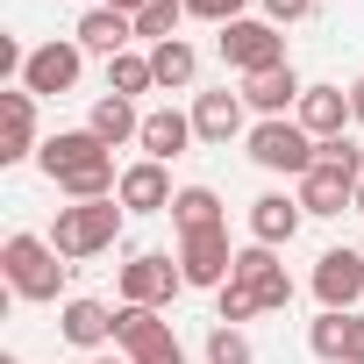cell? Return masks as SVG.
Wrapping results in <instances>:
<instances>
[{
  "label": "cell",
  "mask_w": 364,
  "mask_h": 364,
  "mask_svg": "<svg viewBox=\"0 0 364 364\" xmlns=\"http://www.w3.org/2000/svg\"><path fill=\"white\" fill-rule=\"evenodd\" d=\"M100 364H129V357H100Z\"/></svg>",
  "instance_id": "cell-35"
},
{
  "label": "cell",
  "mask_w": 364,
  "mask_h": 364,
  "mask_svg": "<svg viewBox=\"0 0 364 364\" xmlns=\"http://www.w3.org/2000/svg\"><path fill=\"white\" fill-rule=\"evenodd\" d=\"M357 215H364V178H357Z\"/></svg>",
  "instance_id": "cell-34"
},
{
  "label": "cell",
  "mask_w": 364,
  "mask_h": 364,
  "mask_svg": "<svg viewBox=\"0 0 364 364\" xmlns=\"http://www.w3.org/2000/svg\"><path fill=\"white\" fill-rule=\"evenodd\" d=\"M93 150H107L93 129H58L43 150H36V164H43V178H58V171H72V164H86Z\"/></svg>",
  "instance_id": "cell-19"
},
{
  "label": "cell",
  "mask_w": 364,
  "mask_h": 364,
  "mask_svg": "<svg viewBox=\"0 0 364 364\" xmlns=\"http://www.w3.org/2000/svg\"><path fill=\"white\" fill-rule=\"evenodd\" d=\"M293 122H300L314 143H328V136H350L357 114H350V93H343V86H307L300 107H293Z\"/></svg>",
  "instance_id": "cell-10"
},
{
  "label": "cell",
  "mask_w": 364,
  "mask_h": 364,
  "mask_svg": "<svg viewBox=\"0 0 364 364\" xmlns=\"http://www.w3.org/2000/svg\"><path fill=\"white\" fill-rule=\"evenodd\" d=\"M178 293H186V272H178V257L143 250V257L122 264V307H157V314H164Z\"/></svg>",
  "instance_id": "cell-4"
},
{
  "label": "cell",
  "mask_w": 364,
  "mask_h": 364,
  "mask_svg": "<svg viewBox=\"0 0 364 364\" xmlns=\"http://www.w3.org/2000/svg\"><path fill=\"white\" fill-rule=\"evenodd\" d=\"M300 222H307V208L286 200V193H257L250 200V243H264V250H286L300 236Z\"/></svg>",
  "instance_id": "cell-13"
},
{
  "label": "cell",
  "mask_w": 364,
  "mask_h": 364,
  "mask_svg": "<svg viewBox=\"0 0 364 364\" xmlns=\"http://www.w3.org/2000/svg\"><path fill=\"white\" fill-rule=\"evenodd\" d=\"M114 200H122L129 215H171V200H178V193H171L164 164H157V157H143V164H129V171H122V193H114Z\"/></svg>",
  "instance_id": "cell-14"
},
{
  "label": "cell",
  "mask_w": 364,
  "mask_h": 364,
  "mask_svg": "<svg viewBox=\"0 0 364 364\" xmlns=\"http://www.w3.org/2000/svg\"><path fill=\"white\" fill-rule=\"evenodd\" d=\"M215 314H222V321L236 328V321H257V314H264V300H257L250 286H236V279H229V286L215 293Z\"/></svg>",
  "instance_id": "cell-26"
},
{
  "label": "cell",
  "mask_w": 364,
  "mask_h": 364,
  "mask_svg": "<svg viewBox=\"0 0 364 364\" xmlns=\"http://www.w3.org/2000/svg\"><path fill=\"white\" fill-rule=\"evenodd\" d=\"M243 150H250V164H257V171H293V178H307L321 143H314L293 114H279V122H257V129L243 136Z\"/></svg>",
  "instance_id": "cell-3"
},
{
  "label": "cell",
  "mask_w": 364,
  "mask_h": 364,
  "mask_svg": "<svg viewBox=\"0 0 364 364\" xmlns=\"http://www.w3.org/2000/svg\"><path fill=\"white\" fill-rule=\"evenodd\" d=\"M178 15H186V0H150V8L136 15V36L157 50V43H171V36H178Z\"/></svg>",
  "instance_id": "cell-24"
},
{
  "label": "cell",
  "mask_w": 364,
  "mask_h": 364,
  "mask_svg": "<svg viewBox=\"0 0 364 364\" xmlns=\"http://www.w3.org/2000/svg\"><path fill=\"white\" fill-rule=\"evenodd\" d=\"M136 143H143V157L171 164L178 150L193 143V114H178V107H150V114H143V136H136Z\"/></svg>",
  "instance_id": "cell-16"
},
{
  "label": "cell",
  "mask_w": 364,
  "mask_h": 364,
  "mask_svg": "<svg viewBox=\"0 0 364 364\" xmlns=\"http://www.w3.org/2000/svg\"><path fill=\"white\" fill-rule=\"evenodd\" d=\"M122 215H129L122 200H72V208H58V222H50L58 257H100V250H114Z\"/></svg>",
  "instance_id": "cell-2"
},
{
  "label": "cell",
  "mask_w": 364,
  "mask_h": 364,
  "mask_svg": "<svg viewBox=\"0 0 364 364\" xmlns=\"http://www.w3.org/2000/svg\"><path fill=\"white\" fill-rule=\"evenodd\" d=\"M100 8H122V15H143V8H150V0H100Z\"/></svg>",
  "instance_id": "cell-32"
},
{
  "label": "cell",
  "mask_w": 364,
  "mask_h": 364,
  "mask_svg": "<svg viewBox=\"0 0 364 364\" xmlns=\"http://www.w3.org/2000/svg\"><path fill=\"white\" fill-rule=\"evenodd\" d=\"M0 364H22V357H0Z\"/></svg>",
  "instance_id": "cell-36"
},
{
  "label": "cell",
  "mask_w": 364,
  "mask_h": 364,
  "mask_svg": "<svg viewBox=\"0 0 364 364\" xmlns=\"http://www.w3.org/2000/svg\"><path fill=\"white\" fill-rule=\"evenodd\" d=\"M314 300L328 307V314H357V300H364V250H321L314 257Z\"/></svg>",
  "instance_id": "cell-6"
},
{
  "label": "cell",
  "mask_w": 364,
  "mask_h": 364,
  "mask_svg": "<svg viewBox=\"0 0 364 364\" xmlns=\"http://www.w3.org/2000/svg\"><path fill=\"white\" fill-rule=\"evenodd\" d=\"M279 272H286V264H279V250H264V243H243V250H236V286L264 293V286H272Z\"/></svg>",
  "instance_id": "cell-23"
},
{
  "label": "cell",
  "mask_w": 364,
  "mask_h": 364,
  "mask_svg": "<svg viewBox=\"0 0 364 364\" xmlns=\"http://www.w3.org/2000/svg\"><path fill=\"white\" fill-rule=\"evenodd\" d=\"M129 364H186V343H178L171 328H157L143 350H129Z\"/></svg>",
  "instance_id": "cell-28"
},
{
  "label": "cell",
  "mask_w": 364,
  "mask_h": 364,
  "mask_svg": "<svg viewBox=\"0 0 364 364\" xmlns=\"http://www.w3.org/2000/svg\"><path fill=\"white\" fill-rule=\"evenodd\" d=\"M186 15H200V22L229 29V22H243V0H186Z\"/></svg>",
  "instance_id": "cell-29"
},
{
  "label": "cell",
  "mask_w": 364,
  "mask_h": 364,
  "mask_svg": "<svg viewBox=\"0 0 364 364\" xmlns=\"http://www.w3.org/2000/svg\"><path fill=\"white\" fill-rule=\"evenodd\" d=\"M79 72H86V50H79V43H43V50H29L22 86H29L36 100H58V93L79 86Z\"/></svg>",
  "instance_id": "cell-8"
},
{
  "label": "cell",
  "mask_w": 364,
  "mask_h": 364,
  "mask_svg": "<svg viewBox=\"0 0 364 364\" xmlns=\"http://www.w3.org/2000/svg\"><path fill=\"white\" fill-rule=\"evenodd\" d=\"M314 15V0H264V22L272 29H286V22H307Z\"/></svg>",
  "instance_id": "cell-30"
},
{
  "label": "cell",
  "mask_w": 364,
  "mask_h": 364,
  "mask_svg": "<svg viewBox=\"0 0 364 364\" xmlns=\"http://www.w3.org/2000/svg\"><path fill=\"white\" fill-rule=\"evenodd\" d=\"M157 86V72H150V58H136V50H122V58H107V93H122V100H136V93H150Z\"/></svg>",
  "instance_id": "cell-22"
},
{
  "label": "cell",
  "mask_w": 364,
  "mask_h": 364,
  "mask_svg": "<svg viewBox=\"0 0 364 364\" xmlns=\"http://www.w3.org/2000/svg\"><path fill=\"white\" fill-rule=\"evenodd\" d=\"M86 129H93L107 150H122V143H136V136H143V114H136V100L100 93V100H93V114H86Z\"/></svg>",
  "instance_id": "cell-18"
},
{
  "label": "cell",
  "mask_w": 364,
  "mask_h": 364,
  "mask_svg": "<svg viewBox=\"0 0 364 364\" xmlns=\"http://www.w3.org/2000/svg\"><path fill=\"white\" fill-rule=\"evenodd\" d=\"M150 72H157V86H193V79H200V58H193L186 36H171V43L150 50Z\"/></svg>",
  "instance_id": "cell-21"
},
{
  "label": "cell",
  "mask_w": 364,
  "mask_h": 364,
  "mask_svg": "<svg viewBox=\"0 0 364 364\" xmlns=\"http://www.w3.org/2000/svg\"><path fill=\"white\" fill-rule=\"evenodd\" d=\"M72 43H79V50H100V58H122V50L136 43V15L100 8V0H93V8L79 15V29H72Z\"/></svg>",
  "instance_id": "cell-11"
},
{
  "label": "cell",
  "mask_w": 364,
  "mask_h": 364,
  "mask_svg": "<svg viewBox=\"0 0 364 364\" xmlns=\"http://www.w3.org/2000/svg\"><path fill=\"white\" fill-rule=\"evenodd\" d=\"M300 93H307V86H300V72H293V65H272V72L243 79V100H250L264 122H279L286 107H300Z\"/></svg>",
  "instance_id": "cell-15"
},
{
  "label": "cell",
  "mask_w": 364,
  "mask_h": 364,
  "mask_svg": "<svg viewBox=\"0 0 364 364\" xmlns=\"http://www.w3.org/2000/svg\"><path fill=\"white\" fill-rule=\"evenodd\" d=\"M208 364H257V350H250V336H243V328H229V321H222V328L208 336Z\"/></svg>",
  "instance_id": "cell-27"
},
{
  "label": "cell",
  "mask_w": 364,
  "mask_h": 364,
  "mask_svg": "<svg viewBox=\"0 0 364 364\" xmlns=\"http://www.w3.org/2000/svg\"><path fill=\"white\" fill-rule=\"evenodd\" d=\"M171 222H178V236H193V229H222V193H215V186H178Z\"/></svg>",
  "instance_id": "cell-20"
},
{
  "label": "cell",
  "mask_w": 364,
  "mask_h": 364,
  "mask_svg": "<svg viewBox=\"0 0 364 364\" xmlns=\"http://www.w3.org/2000/svg\"><path fill=\"white\" fill-rule=\"evenodd\" d=\"M350 114H357V122H364V79H357V86H350Z\"/></svg>",
  "instance_id": "cell-33"
},
{
  "label": "cell",
  "mask_w": 364,
  "mask_h": 364,
  "mask_svg": "<svg viewBox=\"0 0 364 364\" xmlns=\"http://www.w3.org/2000/svg\"><path fill=\"white\" fill-rule=\"evenodd\" d=\"M343 364H364V307H357L350 328H343Z\"/></svg>",
  "instance_id": "cell-31"
},
{
  "label": "cell",
  "mask_w": 364,
  "mask_h": 364,
  "mask_svg": "<svg viewBox=\"0 0 364 364\" xmlns=\"http://www.w3.org/2000/svg\"><path fill=\"white\" fill-rule=\"evenodd\" d=\"M58 328H65V343L100 350V343H114V307H107V300H65Z\"/></svg>",
  "instance_id": "cell-17"
},
{
  "label": "cell",
  "mask_w": 364,
  "mask_h": 364,
  "mask_svg": "<svg viewBox=\"0 0 364 364\" xmlns=\"http://www.w3.org/2000/svg\"><path fill=\"white\" fill-rule=\"evenodd\" d=\"M222 65H236L243 79H257V72H272V65H286V36L272 29V22H229L222 29Z\"/></svg>",
  "instance_id": "cell-5"
},
{
  "label": "cell",
  "mask_w": 364,
  "mask_h": 364,
  "mask_svg": "<svg viewBox=\"0 0 364 364\" xmlns=\"http://www.w3.org/2000/svg\"><path fill=\"white\" fill-rule=\"evenodd\" d=\"M0 272H8V286H15V300H58L65 293V279H72V257H58V243L50 236H29V229H15L8 243H0Z\"/></svg>",
  "instance_id": "cell-1"
},
{
  "label": "cell",
  "mask_w": 364,
  "mask_h": 364,
  "mask_svg": "<svg viewBox=\"0 0 364 364\" xmlns=\"http://www.w3.org/2000/svg\"><path fill=\"white\" fill-rule=\"evenodd\" d=\"M243 107H250V100H243V93H229V86L200 93V100H193V136H200V143H222V150H229V143L243 136Z\"/></svg>",
  "instance_id": "cell-12"
},
{
  "label": "cell",
  "mask_w": 364,
  "mask_h": 364,
  "mask_svg": "<svg viewBox=\"0 0 364 364\" xmlns=\"http://www.w3.org/2000/svg\"><path fill=\"white\" fill-rule=\"evenodd\" d=\"M157 328H164V321H157V307H114V343H122V357H129V350H143Z\"/></svg>",
  "instance_id": "cell-25"
},
{
  "label": "cell",
  "mask_w": 364,
  "mask_h": 364,
  "mask_svg": "<svg viewBox=\"0 0 364 364\" xmlns=\"http://www.w3.org/2000/svg\"><path fill=\"white\" fill-rule=\"evenodd\" d=\"M29 150H43L36 143V93L15 86V93H0V164H22Z\"/></svg>",
  "instance_id": "cell-9"
},
{
  "label": "cell",
  "mask_w": 364,
  "mask_h": 364,
  "mask_svg": "<svg viewBox=\"0 0 364 364\" xmlns=\"http://www.w3.org/2000/svg\"><path fill=\"white\" fill-rule=\"evenodd\" d=\"M178 272H186V286H229L236 279V250H229V229H193L178 236Z\"/></svg>",
  "instance_id": "cell-7"
}]
</instances>
